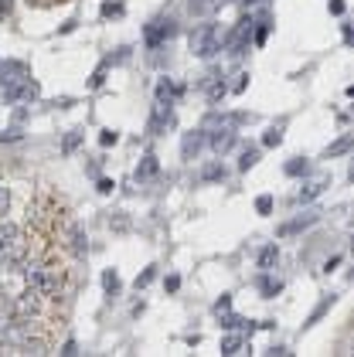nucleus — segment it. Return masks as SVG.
Masks as SVG:
<instances>
[{
    "mask_svg": "<svg viewBox=\"0 0 354 357\" xmlns=\"http://www.w3.org/2000/svg\"><path fill=\"white\" fill-rule=\"evenodd\" d=\"M17 272H21L24 283H28L31 290H38L41 296H58V292H62V272L51 269V265H21Z\"/></svg>",
    "mask_w": 354,
    "mask_h": 357,
    "instance_id": "obj_1",
    "label": "nucleus"
},
{
    "mask_svg": "<svg viewBox=\"0 0 354 357\" xmlns=\"http://www.w3.org/2000/svg\"><path fill=\"white\" fill-rule=\"evenodd\" d=\"M41 299H45V296H41L38 290L24 286L14 299H7V306H10V313H14V317H28V320H31V317L41 313Z\"/></svg>",
    "mask_w": 354,
    "mask_h": 357,
    "instance_id": "obj_2",
    "label": "nucleus"
},
{
    "mask_svg": "<svg viewBox=\"0 0 354 357\" xmlns=\"http://www.w3.org/2000/svg\"><path fill=\"white\" fill-rule=\"evenodd\" d=\"M222 51V38L215 24H204L201 31H194V55L198 58H215Z\"/></svg>",
    "mask_w": 354,
    "mask_h": 357,
    "instance_id": "obj_3",
    "label": "nucleus"
},
{
    "mask_svg": "<svg viewBox=\"0 0 354 357\" xmlns=\"http://www.w3.org/2000/svg\"><path fill=\"white\" fill-rule=\"evenodd\" d=\"M41 96V89H38V82L34 78H17V82H10V85H3V102H31V99Z\"/></svg>",
    "mask_w": 354,
    "mask_h": 357,
    "instance_id": "obj_4",
    "label": "nucleus"
},
{
    "mask_svg": "<svg viewBox=\"0 0 354 357\" xmlns=\"http://www.w3.org/2000/svg\"><path fill=\"white\" fill-rule=\"evenodd\" d=\"M174 34H177V24L170 17H163V21H150L143 28V41H147V48H161L163 41H170Z\"/></svg>",
    "mask_w": 354,
    "mask_h": 357,
    "instance_id": "obj_5",
    "label": "nucleus"
},
{
    "mask_svg": "<svg viewBox=\"0 0 354 357\" xmlns=\"http://www.w3.org/2000/svg\"><path fill=\"white\" fill-rule=\"evenodd\" d=\"M201 150H204V130H194L181 140V157H184V160H194Z\"/></svg>",
    "mask_w": 354,
    "mask_h": 357,
    "instance_id": "obj_6",
    "label": "nucleus"
},
{
    "mask_svg": "<svg viewBox=\"0 0 354 357\" xmlns=\"http://www.w3.org/2000/svg\"><path fill=\"white\" fill-rule=\"evenodd\" d=\"M181 96H184V85H177V82H170V78H161V82H157V102L174 106Z\"/></svg>",
    "mask_w": 354,
    "mask_h": 357,
    "instance_id": "obj_7",
    "label": "nucleus"
},
{
    "mask_svg": "<svg viewBox=\"0 0 354 357\" xmlns=\"http://www.w3.org/2000/svg\"><path fill=\"white\" fill-rule=\"evenodd\" d=\"M218 324L225 326V330H246V337H249V330H256V324H249L246 317H239V313H228V310H222V313H218Z\"/></svg>",
    "mask_w": 354,
    "mask_h": 357,
    "instance_id": "obj_8",
    "label": "nucleus"
},
{
    "mask_svg": "<svg viewBox=\"0 0 354 357\" xmlns=\"http://www.w3.org/2000/svg\"><path fill=\"white\" fill-rule=\"evenodd\" d=\"M157 170H161V160H157V153H147V157L140 160V167H136V174H133V177H136V181H150V177H154Z\"/></svg>",
    "mask_w": 354,
    "mask_h": 357,
    "instance_id": "obj_9",
    "label": "nucleus"
},
{
    "mask_svg": "<svg viewBox=\"0 0 354 357\" xmlns=\"http://www.w3.org/2000/svg\"><path fill=\"white\" fill-rule=\"evenodd\" d=\"M68 249H72L75 256H86V249H89V238H86V231L79 225L68 228Z\"/></svg>",
    "mask_w": 354,
    "mask_h": 357,
    "instance_id": "obj_10",
    "label": "nucleus"
},
{
    "mask_svg": "<svg viewBox=\"0 0 354 357\" xmlns=\"http://www.w3.org/2000/svg\"><path fill=\"white\" fill-rule=\"evenodd\" d=\"M317 218H321V215H303V218H293V222H287V225L280 228V235H283V238H287V235H296V231H303V228L317 225Z\"/></svg>",
    "mask_w": 354,
    "mask_h": 357,
    "instance_id": "obj_11",
    "label": "nucleus"
},
{
    "mask_svg": "<svg viewBox=\"0 0 354 357\" xmlns=\"http://www.w3.org/2000/svg\"><path fill=\"white\" fill-rule=\"evenodd\" d=\"M351 147H354V136H351V133H344V136H341L337 143H330V147L323 150V160H330V157H344V153H348Z\"/></svg>",
    "mask_w": 354,
    "mask_h": 357,
    "instance_id": "obj_12",
    "label": "nucleus"
},
{
    "mask_svg": "<svg viewBox=\"0 0 354 357\" xmlns=\"http://www.w3.org/2000/svg\"><path fill=\"white\" fill-rule=\"evenodd\" d=\"M242 347H249V337L228 333L225 340H222V354H242Z\"/></svg>",
    "mask_w": 354,
    "mask_h": 357,
    "instance_id": "obj_13",
    "label": "nucleus"
},
{
    "mask_svg": "<svg viewBox=\"0 0 354 357\" xmlns=\"http://www.w3.org/2000/svg\"><path fill=\"white\" fill-rule=\"evenodd\" d=\"M283 174H287V177H303V174H310V160H303V157H293V160L283 163Z\"/></svg>",
    "mask_w": 354,
    "mask_h": 357,
    "instance_id": "obj_14",
    "label": "nucleus"
},
{
    "mask_svg": "<svg viewBox=\"0 0 354 357\" xmlns=\"http://www.w3.org/2000/svg\"><path fill=\"white\" fill-rule=\"evenodd\" d=\"M323 188H327V181H314V184H307L300 194H296V204H307V201H314V197L323 194Z\"/></svg>",
    "mask_w": 354,
    "mask_h": 357,
    "instance_id": "obj_15",
    "label": "nucleus"
},
{
    "mask_svg": "<svg viewBox=\"0 0 354 357\" xmlns=\"http://www.w3.org/2000/svg\"><path fill=\"white\" fill-rule=\"evenodd\" d=\"M276 259H280V249H276V245H266V249L259 252V269L269 272V265H276Z\"/></svg>",
    "mask_w": 354,
    "mask_h": 357,
    "instance_id": "obj_16",
    "label": "nucleus"
},
{
    "mask_svg": "<svg viewBox=\"0 0 354 357\" xmlns=\"http://www.w3.org/2000/svg\"><path fill=\"white\" fill-rule=\"evenodd\" d=\"M252 24H256V38H252V41H256V44H266L269 28H273V17H269V14H262V17H259V21H252Z\"/></svg>",
    "mask_w": 354,
    "mask_h": 357,
    "instance_id": "obj_17",
    "label": "nucleus"
},
{
    "mask_svg": "<svg viewBox=\"0 0 354 357\" xmlns=\"http://www.w3.org/2000/svg\"><path fill=\"white\" fill-rule=\"evenodd\" d=\"M102 290H106V296H116V292H120V272H116V269L102 272Z\"/></svg>",
    "mask_w": 354,
    "mask_h": 357,
    "instance_id": "obj_18",
    "label": "nucleus"
},
{
    "mask_svg": "<svg viewBox=\"0 0 354 357\" xmlns=\"http://www.w3.org/2000/svg\"><path fill=\"white\" fill-rule=\"evenodd\" d=\"M334 299H337V296H327V299H321V303H317V310H314V313L307 317V326H314V324H317V320H321L323 313H327V310L334 306Z\"/></svg>",
    "mask_w": 354,
    "mask_h": 357,
    "instance_id": "obj_19",
    "label": "nucleus"
},
{
    "mask_svg": "<svg viewBox=\"0 0 354 357\" xmlns=\"http://www.w3.org/2000/svg\"><path fill=\"white\" fill-rule=\"evenodd\" d=\"M283 143V126H269L262 133V147H280Z\"/></svg>",
    "mask_w": 354,
    "mask_h": 357,
    "instance_id": "obj_20",
    "label": "nucleus"
},
{
    "mask_svg": "<svg viewBox=\"0 0 354 357\" xmlns=\"http://www.w3.org/2000/svg\"><path fill=\"white\" fill-rule=\"evenodd\" d=\"M259 290H262V296H276V292L283 290V283H276V279H269L266 272L259 276Z\"/></svg>",
    "mask_w": 354,
    "mask_h": 357,
    "instance_id": "obj_21",
    "label": "nucleus"
},
{
    "mask_svg": "<svg viewBox=\"0 0 354 357\" xmlns=\"http://www.w3.org/2000/svg\"><path fill=\"white\" fill-rule=\"evenodd\" d=\"M201 181H225V167L222 163H208L204 174H201Z\"/></svg>",
    "mask_w": 354,
    "mask_h": 357,
    "instance_id": "obj_22",
    "label": "nucleus"
},
{
    "mask_svg": "<svg viewBox=\"0 0 354 357\" xmlns=\"http://www.w3.org/2000/svg\"><path fill=\"white\" fill-rule=\"evenodd\" d=\"M256 163H259V150H246V153L239 157V170L246 174V170H252Z\"/></svg>",
    "mask_w": 354,
    "mask_h": 357,
    "instance_id": "obj_23",
    "label": "nucleus"
},
{
    "mask_svg": "<svg viewBox=\"0 0 354 357\" xmlns=\"http://www.w3.org/2000/svg\"><path fill=\"white\" fill-rule=\"evenodd\" d=\"M154 276H157V265H147V269L136 276V290H147V286L154 283Z\"/></svg>",
    "mask_w": 354,
    "mask_h": 357,
    "instance_id": "obj_24",
    "label": "nucleus"
},
{
    "mask_svg": "<svg viewBox=\"0 0 354 357\" xmlns=\"http://www.w3.org/2000/svg\"><path fill=\"white\" fill-rule=\"evenodd\" d=\"M273 204H276V201H273L269 194H259L256 197V215H262V218H266V215H273Z\"/></svg>",
    "mask_w": 354,
    "mask_h": 357,
    "instance_id": "obj_25",
    "label": "nucleus"
},
{
    "mask_svg": "<svg viewBox=\"0 0 354 357\" xmlns=\"http://www.w3.org/2000/svg\"><path fill=\"white\" fill-rule=\"evenodd\" d=\"M82 143V130H72L68 136H65V143H62V153H72L75 147Z\"/></svg>",
    "mask_w": 354,
    "mask_h": 357,
    "instance_id": "obj_26",
    "label": "nucleus"
},
{
    "mask_svg": "<svg viewBox=\"0 0 354 357\" xmlns=\"http://www.w3.org/2000/svg\"><path fill=\"white\" fill-rule=\"evenodd\" d=\"M7 211H10V188H0V222L7 218Z\"/></svg>",
    "mask_w": 354,
    "mask_h": 357,
    "instance_id": "obj_27",
    "label": "nucleus"
},
{
    "mask_svg": "<svg viewBox=\"0 0 354 357\" xmlns=\"http://www.w3.org/2000/svg\"><path fill=\"white\" fill-rule=\"evenodd\" d=\"M99 143H102V147H116V143H120V133H116V130H102Z\"/></svg>",
    "mask_w": 354,
    "mask_h": 357,
    "instance_id": "obj_28",
    "label": "nucleus"
},
{
    "mask_svg": "<svg viewBox=\"0 0 354 357\" xmlns=\"http://www.w3.org/2000/svg\"><path fill=\"white\" fill-rule=\"evenodd\" d=\"M106 68H109V65H99L96 72H92V78H89V89H99V85L106 82Z\"/></svg>",
    "mask_w": 354,
    "mask_h": 357,
    "instance_id": "obj_29",
    "label": "nucleus"
},
{
    "mask_svg": "<svg viewBox=\"0 0 354 357\" xmlns=\"http://www.w3.org/2000/svg\"><path fill=\"white\" fill-rule=\"evenodd\" d=\"M123 14V3L116 0V3H102V17H120Z\"/></svg>",
    "mask_w": 354,
    "mask_h": 357,
    "instance_id": "obj_30",
    "label": "nucleus"
},
{
    "mask_svg": "<svg viewBox=\"0 0 354 357\" xmlns=\"http://www.w3.org/2000/svg\"><path fill=\"white\" fill-rule=\"evenodd\" d=\"M163 286H167V292H177L181 290V276H167V283H163Z\"/></svg>",
    "mask_w": 354,
    "mask_h": 357,
    "instance_id": "obj_31",
    "label": "nucleus"
},
{
    "mask_svg": "<svg viewBox=\"0 0 354 357\" xmlns=\"http://www.w3.org/2000/svg\"><path fill=\"white\" fill-rule=\"evenodd\" d=\"M228 306H232V296H222V299H218V303H215V313H222V310H228Z\"/></svg>",
    "mask_w": 354,
    "mask_h": 357,
    "instance_id": "obj_32",
    "label": "nucleus"
},
{
    "mask_svg": "<svg viewBox=\"0 0 354 357\" xmlns=\"http://www.w3.org/2000/svg\"><path fill=\"white\" fill-rule=\"evenodd\" d=\"M62 354H65V357L79 354V344H75V340H68V344H65V347H62Z\"/></svg>",
    "mask_w": 354,
    "mask_h": 357,
    "instance_id": "obj_33",
    "label": "nucleus"
},
{
    "mask_svg": "<svg viewBox=\"0 0 354 357\" xmlns=\"http://www.w3.org/2000/svg\"><path fill=\"white\" fill-rule=\"evenodd\" d=\"M330 14L341 17V14H344V0H330Z\"/></svg>",
    "mask_w": 354,
    "mask_h": 357,
    "instance_id": "obj_34",
    "label": "nucleus"
},
{
    "mask_svg": "<svg viewBox=\"0 0 354 357\" xmlns=\"http://www.w3.org/2000/svg\"><path fill=\"white\" fill-rule=\"evenodd\" d=\"M96 188H99V194H109V191H113V188H116V184H113V181H99Z\"/></svg>",
    "mask_w": 354,
    "mask_h": 357,
    "instance_id": "obj_35",
    "label": "nucleus"
},
{
    "mask_svg": "<svg viewBox=\"0 0 354 357\" xmlns=\"http://www.w3.org/2000/svg\"><path fill=\"white\" fill-rule=\"evenodd\" d=\"M246 85H249V75H239V82H235V85H232V89H235V92H242V89H246Z\"/></svg>",
    "mask_w": 354,
    "mask_h": 357,
    "instance_id": "obj_36",
    "label": "nucleus"
},
{
    "mask_svg": "<svg viewBox=\"0 0 354 357\" xmlns=\"http://www.w3.org/2000/svg\"><path fill=\"white\" fill-rule=\"evenodd\" d=\"M266 354H269V357H287V354H290V351H287V347H269Z\"/></svg>",
    "mask_w": 354,
    "mask_h": 357,
    "instance_id": "obj_37",
    "label": "nucleus"
},
{
    "mask_svg": "<svg viewBox=\"0 0 354 357\" xmlns=\"http://www.w3.org/2000/svg\"><path fill=\"white\" fill-rule=\"evenodd\" d=\"M198 3H204V0H198Z\"/></svg>",
    "mask_w": 354,
    "mask_h": 357,
    "instance_id": "obj_38",
    "label": "nucleus"
}]
</instances>
